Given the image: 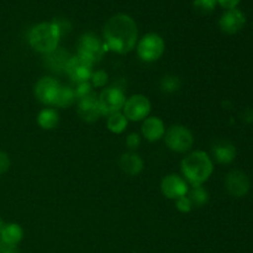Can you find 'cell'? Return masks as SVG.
Returning <instances> with one entry per match:
<instances>
[{
  "mask_svg": "<svg viewBox=\"0 0 253 253\" xmlns=\"http://www.w3.org/2000/svg\"><path fill=\"white\" fill-rule=\"evenodd\" d=\"M137 25L126 14H116L108 20L104 27L105 49L116 53L132 51L137 42Z\"/></svg>",
  "mask_w": 253,
  "mask_h": 253,
  "instance_id": "cell-1",
  "label": "cell"
},
{
  "mask_svg": "<svg viewBox=\"0 0 253 253\" xmlns=\"http://www.w3.org/2000/svg\"><path fill=\"white\" fill-rule=\"evenodd\" d=\"M214 170L211 158L203 151H195L182 161V172L185 179L194 187L207 182Z\"/></svg>",
  "mask_w": 253,
  "mask_h": 253,
  "instance_id": "cell-2",
  "label": "cell"
},
{
  "mask_svg": "<svg viewBox=\"0 0 253 253\" xmlns=\"http://www.w3.org/2000/svg\"><path fill=\"white\" fill-rule=\"evenodd\" d=\"M61 36V31L54 22H41L31 29L29 42L35 51L47 54L58 47Z\"/></svg>",
  "mask_w": 253,
  "mask_h": 253,
  "instance_id": "cell-3",
  "label": "cell"
},
{
  "mask_svg": "<svg viewBox=\"0 0 253 253\" xmlns=\"http://www.w3.org/2000/svg\"><path fill=\"white\" fill-rule=\"evenodd\" d=\"M165 140L168 147L175 152H187L194 142L192 132L182 125L170 126L165 132Z\"/></svg>",
  "mask_w": 253,
  "mask_h": 253,
  "instance_id": "cell-4",
  "label": "cell"
},
{
  "mask_svg": "<svg viewBox=\"0 0 253 253\" xmlns=\"http://www.w3.org/2000/svg\"><path fill=\"white\" fill-rule=\"evenodd\" d=\"M165 52V41L157 34H148L141 39L137 44V54L142 61L155 62Z\"/></svg>",
  "mask_w": 253,
  "mask_h": 253,
  "instance_id": "cell-5",
  "label": "cell"
},
{
  "mask_svg": "<svg viewBox=\"0 0 253 253\" xmlns=\"http://www.w3.org/2000/svg\"><path fill=\"white\" fill-rule=\"evenodd\" d=\"M105 51V44L93 34H85L79 39L78 56L89 61L91 64L100 61Z\"/></svg>",
  "mask_w": 253,
  "mask_h": 253,
  "instance_id": "cell-6",
  "label": "cell"
},
{
  "mask_svg": "<svg viewBox=\"0 0 253 253\" xmlns=\"http://www.w3.org/2000/svg\"><path fill=\"white\" fill-rule=\"evenodd\" d=\"M100 105L101 115H111V114L120 113L125 105V95L118 88L104 89L98 98Z\"/></svg>",
  "mask_w": 253,
  "mask_h": 253,
  "instance_id": "cell-7",
  "label": "cell"
},
{
  "mask_svg": "<svg viewBox=\"0 0 253 253\" xmlns=\"http://www.w3.org/2000/svg\"><path fill=\"white\" fill-rule=\"evenodd\" d=\"M124 115L127 120L140 121L148 116L151 111V103L148 98L145 95H132L125 101V105L123 108Z\"/></svg>",
  "mask_w": 253,
  "mask_h": 253,
  "instance_id": "cell-8",
  "label": "cell"
},
{
  "mask_svg": "<svg viewBox=\"0 0 253 253\" xmlns=\"http://www.w3.org/2000/svg\"><path fill=\"white\" fill-rule=\"evenodd\" d=\"M64 71L67 72L72 81L78 82V83H84L91 78V63L82 57L76 56L71 57L67 62V66Z\"/></svg>",
  "mask_w": 253,
  "mask_h": 253,
  "instance_id": "cell-9",
  "label": "cell"
},
{
  "mask_svg": "<svg viewBox=\"0 0 253 253\" xmlns=\"http://www.w3.org/2000/svg\"><path fill=\"white\" fill-rule=\"evenodd\" d=\"M59 88L61 85L56 79L51 78V77H43L35 85V95L41 103L52 105Z\"/></svg>",
  "mask_w": 253,
  "mask_h": 253,
  "instance_id": "cell-10",
  "label": "cell"
},
{
  "mask_svg": "<svg viewBox=\"0 0 253 253\" xmlns=\"http://www.w3.org/2000/svg\"><path fill=\"white\" fill-rule=\"evenodd\" d=\"M246 24V16H245L244 12L241 10L231 9L227 10L222 14L221 19H220L219 25L221 31H224L225 34L234 35L237 34L239 31H241L242 27Z\"/></svg>",
  "mask_w": 253,
  "mask_h": 253,
  "instance_id": "cell-11",
  "label": "cell"
},
{
  "mask_svg": "<svg viewBox=\"0 0 253 253\" xmlns=\"http://www.w3.org/2000/svg\"><path fill=\"white\" fill-rule=\"evenodd\" d=\"M225 185L229 194L235 198H242L249 193L250 179L241 170H232L227 174Z\"/></svg>",
  "mask_w": 253,
  "mask_h": 253,
  "instance_id": "cell-12",
  "label": "cell"
},
{
  "mask_svg": "<svg viewBox=\"0 0 253 253\" xmlns=\"http://www.w3.org/2000/svg\"><path fill=\"white\" fill-rule=\"evenodd\" d=\"M161 189L165 197L177 200L178 198L184 197L188 193V185L182 177L177 174H169L163 178L161 183Z\"/></svg>",
  "mask_w": 253,
  "mask_h": 253,
  "instance_id": "cell-13",
  "label": "cell"
},
{
  "mask_svg": "<svg viewBox=\"0 0 253 253\" xmlns=\"http://www.w3.org/2000/svg\"><path fill=\"white\" fill-rule=\"evenodd\" d=\"M78 114L86 123H93V121L98 120L101 115L98 98L94 94H91V95L79 100Z\"/></svg>",
  "mask_w": 253,
  "mask_h": 253,
  "instance_id": "cell-14",
  "label": "cell"
},
{
  "mask_svg": "<svg viewBox=\"0 0 253 253\" xmlns=\"http://www.w3.org/2000/svg\"><path fill=\"white\" fill-rule=\"evenodd\" d=\"M166 132V127H165V124L161 119L156 118H147L145 120L142 125V133L143 136L146 137V140L151 141H158L160 138H162L165 136Z\"/></svg>",
  "mask_w": 253,
  "mask_h": 253,
  "instance_id": "cell-15",
  "label": "cell"
},
{
  "mask_svg": "<svg viewBox=\"0 0 253 253\" xmlns=\"http://www.w3.org/2000/svg\"><path fill=\"white\" fill-rule=\"evenodd\" d=\"M212 156L221 165H229L236 157V148L229 141H219L212 147Z\"/></svg>",
  "mask_w": 253,
  "mask_h": 253,
  "instance_id": "cell-16",
  "label": "cell"
},
{
  "mask_svg": "<svg viewBox=\"0 0 253 253\" xmlns=\"http://www.w3.org/2000/svg\"><path fill=\"white\" fill-rule=\"evenodd\" d=\"M120 168L128 175H136L143 169V161L137 153H124L119 161Z\"/></svg>",
  "mask_w": 253,
  "mask_h": 253,
  "instance_id": "cell-17",
  "label": "cell"
},
{
  "mask_svg": "<svg viewBox=\"0 0 253 253\" xmlns=\"http://www.w3.org/2000/svg\"><path fill=\"white\" fill-rule=\"evenodd\" d=\"M22 237H24V231H22L21 226L17 224L4 225L1 232H0V241L7 245H14V246H17Z\"/></svg>",
  "mask_w": 253,
  "mask_h": 253,
  "instance_id": "cell-18",
  "label": "cell"
},
{
  "mask_svg": "<svg viewBox=\"0 0 253 253\" xmlns=\"http://www.w3.org/2000/svg\"><path fill=\"white\" fill-rule=\"evenodd\" d=\"M68 59V53H66L63 49H59L58 47L54 51L46 54V63L51 67V69L56 72H59L61 69H66Z\"/></svg>",
  "mask_w": 253,
  "mask_h": 253,
  "instance_id": "cell-19",
  "label": "cell"
},
{
  "mask_svg": "<svg viewBox=\"0 0 253 253\" xmlns=\"http://www.w3.org/2000/svg\"><path fill=\"white\" fill-rule=\"evenodd\" d=\"M39 125L44 130H52L56 127L59 123V115L53 109H44L39 114Z\"/></svg>",
  "mask_w": 253,
  "mask_h": 253,
  "instance_id": "cell-20",
  "label": "cell"
},
{
  "mask_svg": "<svg viewBox=\"0 0 253 253\" xmlns=\"http://www.w3.org/2000/svg\"><path fill=\"white\" fill-rule=\"evenodd\" d=\"M74 100H76L74 90H72L68 86H61L52 105L58 106V108H66V106L71 105Z\"/></svg>",
  "mask_w": 253,
  "mask_h": 253,
  "instance_id": "cell-21",
  "label": "cell"
},
{
  "mask_svg": "<svg viewBox=\"0 0 253 253\" xmlns=\"http://www.w3.org/2000/svg\"><path fill=\"white\" fill-rule=\"evenodd\" d=\"M106 125H108V128L111 132L121 133L123 131H125L126 126H127V119L121 113L111 114V115H109Z\"/></svg>",
  "mask_w": 253,
  "mask_h": 253,
  "instance_id": "cell-22",
  "label": "cell"
},
{
  "mask_svg": "<svg viewBox=\"0 0 253 253\" xmlns=\"http://www.w3.org/2000/svg\"><path fill=\"white\" fill-rule=\"evenodd\" d=\"M189 199L193 207H203L208 202V192L202 185H194L189 192Z\"/></svg>",
  "mask_w": 253,
  "mask_h": 253,
  "instance_id": "cell-23",
  "label": "cell"
},
{
  "mask_svg": "<svg viewBox=\"0 0 253 253\" xmlns=\"http://www.w3.org/2000/svg\"><path fill=\"white\" fill-rule=\"evenodd\" d=\"M180 85H182V83H180L179 78L173 76H167L162 78L160 84L161 90L165 91V93H174V91L179 90Z\"/></svg>",
  "mask_w": 253,
  "mask_h": 253,
  "instance_id": "cell-24",
  "label": "cell"
},
{
  "mask_svg": "<svg viewBox=\"0 0 253 253\" xmlns=\"http://www.w3.org/2000/svg\"><path fill=\"white\" fill-rule=\"evenodd\" d=\"M193 4L199 12H210L216 6L217 0H194Z\"/></svg>",
  "mask_w": 253,
  "mask_h": 253,
  "instance_id": "cell-25",
  "label": "cell"
},
{
  "mask_svg": "<svg viewBox=\"0 0 253 253\" xmlns=\"http://www.w3.org/2000/svg\"><path fill=\"white\" fill-rule=\"evenodd\" d=\"M91 85L88 83V82H84V83H79L77 89L74 90V95L78 100H82V99L86 98V96L91 95Z\"/></svg>",
  "mask_w": 253,
  "mask_h": 253,
  "instance_id": "cell-26",
  "label": "cell"
},
{
  "mask_svg": "<svg viewBox=\"0 0 253 253\" xmlns=\"http://www.w3.org/2000/svg\"><path fill=\"white\" fill-rule=\"evenodd\" d=\"M175 207H177V209L179 210V211L189 212L190 210H192L193 204L192 202H190L189 197L184 195V197H180L175 200Z\"/></svg>",
  "mask_w": 253,
  "mask_h": 253,
  "instance_id": "cell-27",
  "label": "cell"
},
{
  "mask_svg": "<svg viewBox=\"0 0 253 253\" xmlns=\"http://www.w3.org/2000/svg\"><path fill=\"white\" fill-rule=\"evenodd\" d=\"M91 82L95 86H104L108 82V74L104 71H96L95 73L91 74Z\"/></svg>",
  "mask_w": 253,
  "mask_h": 253,
  "instance_id": "cell-28",
  "label": "cell"
},
{
  "mask_svg": "<svg viewBox=\"0 0 253 253\" xmlns=\"http://www.w3.org/2000/svg\"><path fill=\"white\" fill-rule=\"evenodd\" d=\"M140 143H141V138L137 133H131V135H128L127 138H126V145H127L131 150L137 148L138 146H140Z\"/></svg>",
  "mask_w": 253,
  "mask_h": 253,
  "instance_id": "cell-29",
  "label": "cell"
},
{
  "mask_svg": "<svg viewBox=\"0 0 253 253\" xmlns=\"http://www.w3.org/2000/svg\"><path fill=\"white\" fill-rule=\"evenodd\" d=\"M10 168V158L5 152L0 151V174L6 172Z\"/></svg>",
  "mask_w": 253,
  "mask_h": 253,
  "instance_id": "cell-30",
  "label": "cell"
},
{
  "mask_svg": "<svg viewBox=\"0 0 253 253\" xmlns=\"http://www.w3.org/2000/svg\"><path fill=\"white\" fill-rule=\"evenodd\" d=\"M241 0H217V4H220V6H222L226 10L236 9L237 5L240 4Z\"/></svg>",
  "mask_w": 253,
  "mask_h": 253,
  "instance_id": "cell-31",
  "label": "cell"
},
{
  "mask_svg": "<svg viewBox=\"0 0 253 253\" xmlns=\"http://www.w3.org/2000/svg\"><path fill=\"white\" fill-rule=\"evenodd\" d=\"M0 253H20L17 246L14 245H7L0 241Z\"/></svg>",
  "mask_w": 253,
  "mask_h": 253,
  "instance_id": "cell-32",
  "label": "cell"
},
{
  "mask_svg": "<svg viewBox=\"0 0 253 253\" xmlns=\"http://www.w3.org/2000/svg\"><path fill=\"white\" fill-rule=\"evenodd\" d=\"M4 222H2V220L0 219V232H1V230H2V227H4Z\"/></svg>",
  "mask_w": 253,
  "mask_h": 253,
  "instance_id": "cell-33",
  "label": "cell"
}]
</instances>
